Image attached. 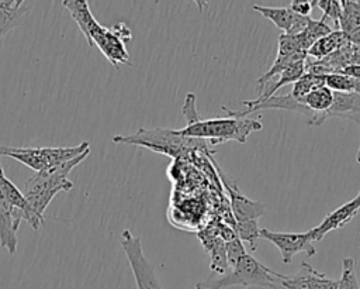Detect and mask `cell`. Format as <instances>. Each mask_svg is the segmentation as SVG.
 I'll return each instance as SVG.
<instances>
[{"instance_id":"cell-21","label":"cell","mask_w":360,"mask_h":289,"mask_svg":"<svg viewBox=\"0 0 360 289\" xmlns=\"http://www.w3.org/2000/svg\"><path fill=\"white\" fill-rule=\"evenodd\" d=\"M336 289H360L356 275V262L350 257H346L342 261V276L338 281Z\"/></svg>"},{"instance_id":"cell-18","label":"cell","mask_w":360,"mask_h":289,"mask_svg":"<svg viewBox=\"0 0 360 289\" xmlns=\"http://www.w3.org/2000/svg\"><path fill=\"white\" fill-rule=\"evenodd\" d=\"M332 31H333V30L330 28L329 24H326L325 20H322V18H321V20H314V18H311L308 27H307L302 32L295 34V35H297V38H298V42H300L302 51L307 52L315 41H318L319 38L328 35V34L332 32Z\"/></svg>"},{"instance_id":"cell-8","label":"cell","mask_w":360,"mask_h":289,"mask_svg":"<svg viewBox=\"0 0 360 289\" xmlns=\"http://www.w3.org/2000/svg\"><path fill=\"white\" fill-rule=\"evenodd\" d=\"M120 244L132 269L136 289H163L156 276L155 266L143 254L141 238L134 235L129 230H124L120 237Z\"/></svg>"},{"instance_id":"cell-29","label":"cell","mask_w":360,"mask_h":289,"mask_svg":"<svg viewBox=\"0 0 360 289\" xmlns=\"http://www.w3.org/2000/svg\"><path fill=\"white\" fill-rule=\"evenodd\" d=\"M339 1H340V4H342V7H343V6H345V4H346V1H347V0H339Z\"/></svg>"},{"instance_id":"cell-15","label":"cell","mask_w":360,"mask_h":289,"mask_svg":"<svg viewBox=\"0 0 360 289\" xmlns=\"http://www.w3.org/2000/svg\"><path fill=\"white\" fill-rule=\"evenodd\" d=\"M350 44L346 34H343L340 30H333L332 32H329L328 35L319 38L318 41H315L311 48L307 51V56H312L318 61L332 55L333 52H336L338 49H340L342 47Z\"/></svg>"},{"instance_id":"cell-23","label":"cell","mask_w":360,"mask_h":289,"mask_svg":"<svg viewBox=\"0 0 360 289\" xmlns=\"http://www.w3.org/2000/svg\"><path fill=\"white\" fill-rule=\"evenodd\" d=\"M225 251H226V261L229 268L233 266L243 254H246L242 245V241L238 238V235L229 241H225Z\"/></svg>"},{"instance_id":"cell-26","label":"cell","mask_w":360,"mask_h":289,"mask_svg":"<svg viewBox=\"0 0 360 289\" xmlns=\"http://www.w3.org/2000/svg\"><path fill=\"white\" fill-rule=\"evenodd\" d=\"M193 1L197 4L200 11H204L210 6V0H193Z\"/></svg>"},{"instance_id":"cell-14","label":"cell","mask_w":360,"mask_h":289,"mask_svg":"<svg viewBox=\"0 0 360 289\" xmlns=\"http://www.w3.org/2000/svg\"><path fill=\"white\" fill-rule=\"evenodd\" d=\"M30 11H31V6L22 4L21 7H15L13 0H1L0 1V39L6 37L11 30L18 27Z\"/></svg>"},{"instance_id":"cell-2","label":"cell","mask_w":360,"mask_h":289,"mask_svg":"<svg viewBox=\"0 0 360 289\" xmlns=\"http://www.w3.org/2000/svg\"><path fill=\"white\" fill-rule=\"evenodd\" d=\"M187 125L179 133L190 138H208L211 145H218L226 141H238L240 144L246 142V138L253 131H260L263 124L256 118L249 117H222V118H208L201 120L195 109V96L188 93L181 109Z\"/></svg>"},{"instance_id":"cell-22","label":"cell","mask_w":360,"mask_h":289,"mask_svg":"<svg viewBox=\"0 0 360 289\" xmlns=\"http://www.w3.org/2000/svg\"><path fill=\"white\" fill-rule=\"evenodd\" d=\"M298 52H305L302 51L297 35L291 34H280L278 41H277V55L276 56H290Z\"/></svg>"},{"instance_id":"cell-5","label":"cell","mask_w":360,"mask_h":289,"mask_svg":"<svg viewBox=\"0 0 360 289\" xmlns=\"http://www.w3.org/2000/svg\"><path fill=\"white\" fill-rule=\"evenodd\" d=\"M274 281V271L256 259L252 254H243L231 271L225 273H214L210 278L197 282L195 289H225L229 286H260L269 288Z\"/></svg>"},{"instance_id":"cell-17","label":"cell","mask_w":360,"mask_h":289,"mask_svg":"<svg viewBox=\"0 0 360 289\" xmlns=\"http://www.w3.org/2000/svg\"><path fill=\"white\" fill-rule=\"evenodd\" d=\"M339 30L347 38L360 32V1L347 0L339 20Z\"/></svg>"},{"instance_id":"cell-6","label":"cell","mask_w":360,"mask_h":289,"mask_svg":"<svg viewBox=\"0 0 360 289\" xmlns=\"http://www.w3.org/2000/svg\"><path fill=\"white\" fill-rule=\"evenodd\" d=\"M112 142L115 144H127L135 147H145L150 151L160 152L169 155L172 158H179L180 155L190 151L195 144H200L201 140L184 137L179 133V130L155 127V128H143L141 127L134 134H118L114 135Z\"/></svg>"},{"instance_id":"cell-13","label":"cell","mask_w":360,"mask_h":289,"mask_svg":"<svg viewBox=\"0 0 360 289\" xmlns=\"http://www.w3.org/2000/svg\"><path fill=\"white\" fill-rule=\"evenodd\" d=\"M305 73V59L304 61H298V62H294L292 65H290L287 69H284L283 72L278 73V78H271L269 79L259 90H257V99H253V100H245L243 102V106H246V109L252 107V106H256L259 104L260 102L274 96V93L288 85V83H294L297 82L302 75Z\"/></svg>"},{"instance_id":"cell-30","label":"cell","mask_w":360,"mask_h":289,"mask_svg":"<svg viewBox=\"0 0 360 289\" xmlns=\"http://www.w3.org/2000/svg\"><path fill=\"white\" fill-rule=\"evenodd\" d=\"M356 1H360V0H356Z\"/></svg>"},{"instance_id":"cell-16","label":"cell","mask_w":360,"mask_h":289,"mask_svg":"<svg viewBox=\"0 0 360 289\" xmlns=\"http://www.w3.org/2000/svg\"><path fill=\"white\" fill-rule=\"evenodd\" d=\"M252 8L257 13H260L264 18L270 20L276 27H278L283 32H288L295 13H292L290 10V7H269V6H259V4H253Z\"/></svg>"},{"instance_id":"cell-25","label":"cell","mask_w":360,"mask_h":289,"mask_svg":"<svg viewBox=\"0 0 360 289\" xmlns=\"http://www.w3.org/2000/svg\"><path fill=\"white\" fill-rule=\"evenodd\" d=\"M290 10L300 16H309L312 10L311 0H291Z\"/></svg>"},{"instance_id":"cell-20","label":"cell","mask_w":360,"mask_h":289,"mask_svg":"<svg viewBox=\"0 0 360 289\" xmlns=\"http://www.w3.org/2000/svg\"><path fill=\"white\" fill-rule=\"evenodd\" d=\"M259 220H249V221H240L235 223V233L240 241H245L249 244L250 251H256L259 238H260V227L257 224Z\"/></svg>"},{"instance_id":"cell-9","label":"cell","mask_w":360,"mask_h":289,"mask_svg":"<svg viewBox=\"0 0 360 289\" xmlns=\"http://www.w3.org/2000/svg\"><path fill=\"white\" fill-rule=\"evenodd\" d=\"M338 281L326 273L316 271L308 262H302L292 275L274 272V281L270 289H336Z\"/></svg>"},{"instance_id":"cell-27","label":"cell","mask_w":360,"mask_h":289,"mask_svg":"<svg viewBox=\"0 0 360 289\" xmlns=\"http://www.w3.org/2000/svg\"><path fill=\"white\" fill-rule=\"evenodd\" d=\"M13 1H14V6H15V7H21L27 0H13Z\"/></svg>"},{"instance_id":"cell-4","label":"cell","mask_w":360,"mask_h":289,"mask_svg":"<svg viewBox=\"0 0 360 289\" xmlns=\"http://www.w3.org/2000/svg\"><path fill=\"white\" fill-rule=\"evenodd\" d=\"M89 154L90 151L53 168L35 172L27 179L22 195L39 217L44 219L46 207L59 192H69L73 187V182L68 176L72 169L89 156Z\"/></svg>"},{"instance_id":"cell-10","label":"cell","mask_w":360,"mask_h":289,"mask_svg":"<svg viewBox=\"0 0 360 289\" xmlns=\"http://www.w3.org/2000/svg\"><path fill=\"white\" fill-rule=\"evenodd\" d=\"M260 238L276 245L284 264H290L294 255L300 252H305L308 257H314L316 254L309 230L305 233H280L269 228H260Z\"/></svg>"},{"instance_id":"cell-1","label":"cell","mask_w":360,"mask_h":289,"mask_svg":"<svg viewBox=\"0 0 360 289\" xmlns=\"http://www.w3.org/2000/svg\"><path fill=\"white\" fill-rule=\"evenodd\" d=\"M62 6L86 37L90 47H97L105 59L117 69L120 65H132L125 42L132 38L127 24L118 23L114 27L101 25L93 16L87 0H62Z\"/></svg>"},{"instance_id":"cell-11","label":"cell","mask_w":360,"mask_h":289,"mask_svg":"<svg viewBox=\"0 0 360 289\" xmlns=\"http://www.w3.org/2000/svg\"><path fill=\"white\" fill-rule=\"evenodd\" d=\"M219 178L221 182L224 185V187L226 189L229 199H231V209H232V214H233V220L235 223H240V221H249V220H259L264 211L266 207L263 203L252 200L249 197H246L238 187V185L215 164L212 162Z\"/></svg>"},{"instance_id":"cell-31","label":"cell","mask_w":360,"mask_h":289,"mask_svg":"<svg viewBox=\"0 0 360 289\" xmlns=\"http://www.w3.org/2000/svg\"><path fill=\"white\" fill-rule=\"evenodd\" d=\"M359 247H360V245H359Z\"/></svg>"},{"instance_id":"cell-24","label":"cell","mask_w":360,"mask_h":289,"mask_svg":"<svg viewBox=\"0 0 360 289\" xmlns=\"http://www.w3.org/2000/svg\"><path fill=\"white\" fill-rule=\"evenodd\" d=\"M342 10H343V7H342L339 0H330L326 10L323 11L322 20L326 21V18H330L333 21L335 27L339 30V20H340V16H342Z\"/></svg>"},{"instance_id":"cell-3","label":"cell","mask_w":360,"mask_h":289,"mask_svg":"<svg viewBox=\"0 0 360 289\" xmlns=\"http://www.w3.org/2000/svg\"><path fill=\"white\" fill-rule=\"evenodd\" d=\"M22 220L35 231L44 223V219L34 211L22 192L6 176L0 161V247L11 255L17 252V230Z\"/></svg>"},{"instance_id":"cell-12","label":"cell","mask_w":360,"mask_h":289,"mask_svg":"<svg viewBox=\"0 0 360 289\" xmlns=\"http://www.w3.org/2000/svg\"><path fill=\"white\" fill-rule=\"evenodd\" d=\"M360 210V190L359 193L349 202L343 203L333 211L325 216V219L316 227L311 228L309 233L312 235V241H321L329 231L339 230L346 227L359 213Z\"/></svg>"},{"instance_id":"cell-28","label":"cell","mask_w":360,"mask_h":289,"mask_svg":"<svg viewBox=\"0 0 360 289\" xmlns=\"http://www.w3.org/2000/svg\"><path fill=\"white\" fill-rule=\"evenodd\" d=\"M356 161L360 164V147H359V151H357V155H356Z\"/></svg>"},{"instance_id":"cell-19","label":"cell","mask_w":360,"mask_h":289,"mask_svg":"<svg viewBox=\"0 0 360 289\" xmlns=\"http://www.w3.org/2000/svg\"><path fill=\"white\" fill-rule=\"evenodd\" d=\"M325 85V75L314 73V72H305L297 82L292 83L291 97L301 102L309 92H312L316 87H321Z\"/></svg>"},{"instance_id":"cell-7","label":"cell","mask_w":360,"mask_h":289,"mask_svg":"<svg viewBox=\"0 0 360 289\" xmlns=\"http://www.w3.org/2000/svg\"><path fill=\"white\" fill-rule=\"evenodd\" d=\"M90 151V144L87 141L80 142L75 147H7L0 145V156H10L20 164L28 166L30 169L39 172L63 162H68L84 152Z\"/></svg>"}]
</instances>
